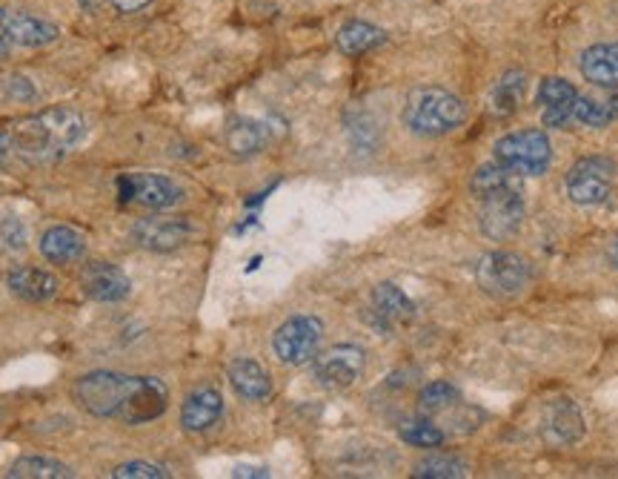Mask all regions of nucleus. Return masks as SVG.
<instances>
[{
    "label": "nucleus",
    "instance_id": "nucleus-14",
    "mask_svg": "<svg viewBox=\"0 0 618 479\" xmlns=\"http://www.w3.org/2000/svg\"><path fill=\"white\" fill-rule=\"evenodd\" d=\"M220 417H224V396L218 388H209V385L189 390L184 405H181V425L189 434L209 431L220 422Z\"/></svg>",
    "mask_w": 618,
    "mask_h": 479
},
{
    "label": "nucleus",
    "instance_id": "nucleus-7",
    "mask_svg": "<svg viewBox=\"0 0 618 479\" xmlns=\"http://www.w3.org/2000/svg\"><path fill=\"white\" fill-rule=\"evenodd\" d=\"M612 175H616L612 161L587 155V159H578L567 170L564 187H567V195H570L573 204H578V207H596V204H605L610 198Z\"/></svg>",
    "mask_w": 618,
    "mask_h": 479
},
{
    "label": "nucleus",
    "instance_id": "nucleus-28",
    "mask_svg": "<svg viewBox=\"0 0 618 479\" xmlns=\"http://www.w3.org/2000/svg\"><path fill=\"white\" fill-rule=\"evenodd\" d=\"M421 410L426 414H441V410H450L455 405H461V390L450 383H430L419 396Z\"/></svg>",
    "mask_w": 618,
    "mask_h": 479
},
{
    "label": "nucleus",
    "instance_id": "nucleus-6",
    "mask_svg": "<svg viewBox=\"0 0 618 479\" xmlns=\"http://www.w3.org/2000/svg\"><path fill=\"white\" fill-rule=\"evenodd\" d=\"M323 339V322L316 316H292L272 334V354L284 365H307L318 356Z\"/></svg>",
    "mask_w": 618,
    "mask_h": 479
},
{
    "label": "nucleus",
    "instance_id": "nucleus-9",
    "mask_svg": "<svg viewBox=\"0 0 618 479\" xmlns=\"http://www.w3.org/2000/svg\"><path fill=\"white\" fill-rule=\"evenodd\" d=\"M481 213L478 224L481 233L490 238V242H507L513 238L524 224V198L522 187L504 190V193L487 195V198H478Z\"/></svg>",
    "mask_w": 618,
    "mask_h": 479
},
{
    "label": "nucleus",
    "instance_id": "nucleus-39",
    "mask_svg": "<svg viewBox=\"0 0 618 479\" xmlns=\"http://www.w3.org/2000/svg\"><path fill=\"white\" fill-rule=\"evenodd\" d=\"M607 258H610V264L618 271V238L610 244V251H607Z\"/></svg>",
    "mask_w": 618,
    "mask_h": 479
},
{
    "label": "nucleus",
    "instance_id": "nucleus-29",
    "mask_svg": "<svg viewBox=\"0 0 618 479\" xmlns=\"http://www.w3.org/2000/svg\"><path fill=\"white\" fill-rule=\"evenodd\" d=\"M522 92H524L522 72H509V75H504L493 92L495 112L518 110V104H522Z\"/></svg>",
    "mask_w": 618,
    "mask_h": 479
},
{
    "label": "nucleus",
    "instance_id": "nucleus-37",
    "mask_svg": "<svg viewBox=\"0 0 618 479\" xmlns=\"http://www.w3.org/2000/svg\"><path fill=\"white\" fill-rule=\"evenodd\" d=\"M235 477H269V473L261 471V468H238Z\"/></svg>",
    "mask_w": 618,
    "mask_h": 479
},
{
    "label": "nucleus",
    "instance_id": "nucleus-32",
    "mask_svg": "<svg viewBox=\"0 0 618 479\" xmlns=\"http://www.w3.org/2000/svg\"><path fill=\"white\" fill-rule=\"evenodd\" d=\"M0 236H3V242H7L9 247H18V251H21L23 242H27L23 224L18 222V218H7V222L0 224Z\"/></svg>",
    "mask_w": 618,
    "mask_h": 479
},
{
    "label": "nucleus",
    "instance_id": "nucleus-18",
    "mask_svg": "<svg viewBox=\"0 0 618 479\" xmlns=\"http://www.w3.org/2000/svg\"><path fill=\"white\" fill-rule=\"evenodd\" d=\"M372 310H375L378 322L384 327H401L415 319L412 299L399 285H392V282H384V285H378L372 291Z\"/></svg>",
    "mask_w": 618,
    "mask_h": 479
},
{
    "label": "nucleus",
    "instance_id": "nucleus-17",
    "mask_svg": "<svg viewBox=\"0 0 618 479\" xmlns=\"http://www.w3.org/2000/svg\"><path fill=\"white\" fill-rule=\"evenodd\" d=\"M38 247H41V256L47 262L55 264H72L86 256V238L75 227H66V224H55V227L43 230Z\"/></svg>",
    "mask_w": 618,
    "mask_h": 479
},
{
    "label": "nucleus",
    "instance_id": "nucleus-21",
    "mask_svg": "<svg viewBox=\"0 0 618 479\" xmlns=\"http://www.w3.org/2000/svg\"><path fill=\"white\" fill-rule=\"evenodd\" d=\"M581 75L596 86H618V43H596L581 52Z\"/></svg>",
    "mask_w": 618,
    "mask_h": 479
},
{
    "label": "nucleus",
    "instance_id": "nucleus-3",
    "mask_svg": "<svg viewBox=\"0 0 618 479\" xmlns=\"http://www.w3.org/2000/svg\"><path fill=\"white\" fill-rule=\"evenodd\" d=\"M401 119H404L406 130L421 139H441L464 124L467 106L444 86H419L406 95Z\"/></svg>",
    "mask_w": 618,
    "mask_h": 479
},
{
    "label": "nucleus",
    "instance_id": "nucleus-24",
    "mask_svg": "<svg viewBox=\"0 0 618 479\" xmlns=\"http://www.w3.org/2000/svg\"><path fill=\"white\" fill-rule=\"evenodd\" d=\"M7 477L12 479H69L75 477L72 468L61 459L52 457H21L18 462H12V468L7 471Z\"/></svg>",
    "mask_w": 618,
    "mask_h": 479
},
{
    "label": "nucleus",
    "instance_id": "nucleus-2",
    "mask_svg": "<svg viewBox=\"0 0 618 479\" xmlns=\"http://www.w3.org/2000/svg\"><path fill=\"white\" fill-rule=\"evenodd\" d=\"M12 155L27 164H55L86 139V119L72 106H49L7 126Z\"/></svg>",
    "mask_w": 618,
    "mask_h": 479
},
{
    "label": "nucleus",
    "instance_id": "nucleus-10",
    "mask_svg": "<svg viewBox=\"0 0 618 479\" xmlns=\"http://www.w3.org/2000/svg\"><path fill=\"white\" fill-rule=\"evenodd\" d=\"M195 224L186 216H146L132 224V238L150 253H172L193 242Z\"/></svg>",
    "mask_w": 618,
    "mask_h": 479
},
{
    "label": "nucleus",
    "instance_id": "nucleus-12",
    "mask_svg": "<svg viewBox=\"0 0 618 479\" xmlns=\"http://www.w3.org/2000/svg\"><path fill=\"white\" fill-rule=\"evenodd\" d=\"M542 439L553 448H570V445L581 442L587 425H584V414L573 399L567 396H556L549 399L542 410Z\"/></svg>",
    "mask_w": 618,
    "mask_h": 479
},
{
    "label": "nucleus",
    "instance_id": "nucleus-1",
    "mask_svg": "<svg viewBox=\"0 0 618 479\" xmlns=\"http://www.w3.org/2000/svg\"><path fill=\"white\" fill-rule=\"evenodd\" d=\"M72 399L97 419H117L124 425L155 422L169 408V388L158 376H130L117 370H92L78 376Z\"/></svg>",
    "mask_w": 618,
    "mask_h": 479
},
{
    "label": "nucleus",
    "instance_id": "nucleus-8",
    "mask_svg": "<svg viewBox=\"0 0 618 479\" xmlns=\"http://www.w3.org/2000/svg\"><path fill=\"white\" fill-rule=\"evenodd\" d=\"M367 368V354L358 345H336L312 359V379L321 388L343 390L361 379Z\"/></svg>",
    "mask_w": 618,
    "mask_h": 479
},
{
    "label": "nucleus",
    "instance_id": "nucleus-11",
    "mask_svg": "<svg viewBox=\"0 0 618 479\" xmlns=\"http://www.w3.org/2000/svg\"><path fill=\"white\" fill-rule=\"evenodd\" d=\"M121 195L146 210H172L184 202V187L169 175L132 173L121 179Z\"/></svg>",
    "mask_w": 618,
    "mask_h": 479
},
{
    "label": "nucleus",
    "instance_id": "nucleus-30",
    "mask_svg": "<svg viewBox=\"0 0 618 479\" xmlns=\"http://www.w3.org/2000/svg\"><path fill=\"white\" fill-rule=\"evenodd\" d=\"M573 119L581 121L584 126H607L612 124V112L607 110L605 101H596V98H581L578 95L576 106H573Z\"/></svg>",
    "mask_w": 618,
    "mask_h": 479
},
{
    "label": "nucleus",
    "instance_id": "nucleus-20",
    "mask_svg": "<svg viewBox=\"0 0 618 479\" xmlns=\"http://www.w3.org/2000/svg\"><path fill=\"white\" fill-rule=\"evenodd\" d=\"M9 291L23 302H49L58 296V276H52L49 271H41V267H18L7 276Z\"/></svg>",
    "mask_w": 618,
    "mask_h": 479
},
{
    "label": "nucleus",
    "instance_id": "nucleus-26",
    "mask_svg": "<svg viewBox=\"0 0 618 479\" xmlns=\"http://www.w3.org/2000/svg\"><path fill=\"white\" fill-rule=\"evenodd\" d=\"M412 477L419 479H459L467 477V462L450 453H433V457L421 459L419 466L412 468Z\"/></svg>",
    "mask_w": 618,
    "mask_h": 479
},
{
    "label": "nucleus",
    "instance_id": "nucleus-16",
    "mask_svg": "<svg viewBox=\"0 0 618 479\" xmlns=\"http://www.w3.org/2000/svg\"><path fill=\"white\" fill-rule=\"evenodd\" d=\"M227 379L235 394L240 399H247V402H264V399L272 396V379H269V374L258 361L247 359V356L229 361Z\"/></svg>",
    "mask_w": 618,
    "mask_h": 479
},
{
    "label": "nucleus",
    "instance_id": "nucleus-38",
    "mask_svg": "<svg viewBox=\"0 0 618 479\" xmlns=\"http://www.w3.org/2000/svg\"><path fill=\"white\" fill-rule=\"evenodd\" d=\"M605 104H607V110L612 112V119H618V86L610 92V98H607Z\"/></svg>",
    "mask_w": 618,
    "mask_h": 479
},
{
    "label": "nucleus",
    "instance_id": "nucleus-34",
    "mask_svg": "<svg viewBox=\"0 0 618 479\" xmlns=\"http://www.w3.org/2000/svg\"><path fill=\"white\" fill-rule=\"evenodd\" d=\"M12 35H9V9H0V63L12 58Z\"/></svg>",
    "mask_w": 618,
    "mask_h": 479
},
{
    "label": "nucleus",
    "instance_id": "nucleus-25",
    "mask_svg": "<svg viewBox=\"0 0 618 479\" xmlns=\"http://www.w3.org/2000/svg\"><path fill=\"white\" fill-rule=\"evenodd\" d=\"M515 187H518L515 173H509L507 167H502L498 161L475 170L473 181H470V190H473L475 198H487V195L504 193V190H515Z\"/></svg>",
    "mask_w": 618,
    "mask_h": 479
},
{
    "label": "nucleus",
    "instance_id": "nucleus-13",
    "mask_svg": "<svg viewBox=\"0 0 618 479\" xmlns=\"http://www.w3.org/2000/svg\"><path fill=\"white\" fill-rule=\"evenodd\" d=\"M81 291L86 299L101 302V305H115V302H124L130 296L132 282L115 264L92 262L81 273Z\"/></svg>",
    "mask_w": 618,
    "mask_h": 479
},
{
    "label": "nucleus",
    "instance_id": "nucleus-33",
    "mask_svg": "<svg viewBox=\"0 0 618 479\" xmlns=\"http://www.w3.org/2000/svg\"><path fill=\"white\" fill-rule=\"evenodd\" d=\"M7 95L14 98V101H34L38 92H34L32 81H27V78H21V75H14L7 81Z\"/></svg>",
    "mask_w": 618,
    "mask_h": 479
},
{
    "label": "nucleus",
    "instance_id": "nucleus-23",
    "mask_svg": "<svg viewBox=\"0 0 618 479\" xmlns=\"http://www.w3.org/2000/svg\"><path fill=\"white\" fill-rule=\"evenodd\" d=\"M272 141V132L261 121H247L240 119L235 124H229L227 130V146L235 155H255L261 153L264 146Z\"/></svg>",
    "mask_w": 618,
    "mask_h": 479
},
{
    "label": "nucleus",
    "instance_id": "nucleus-5",
    "mask_svg": "<svg viewBox=\"0 0 618 479\" xmlns=\"http://www.w3.org/2000/svg\"><path fill=\"white\" fill-rule=\"evenodd\" d=\"M533 278V267L524 256L513 251H495L481 256L475 264V282L484 293L498 296V299H509L518 296Z\"/></svg>",
    "mask_w": 618,
    "mask_h": 479
},
{
    "label": "nucleus",
    "instance_id": "nucleus-15",
    "mask_svg": "<svg viewBox=\"0 0 618 479\" xmlns=\"http://www.w3.org/2000/svg\"><path fill=\"white\" fill-rule=\"evenodd\" d=\"M538 104H542L544 126H564L573 121V106L578 101V92L564 78H544L538 84Z\"/></svg>",
    "mask_w": 618,
    "mask_h": 479
},
{
    "label": "nucleus",
    "instance_id": "nucleus-36",
    "mask_svg": "<svg viewBox=\"0 0 618 479\" xmlns=\"http://www.w3.org/2000/svg\"><path fill=\"white\" fill-rule=\"evenodd\" d=\"M9 159H12V141L7 130H0V164H7Z\"/></svg>",
    "mask_w": 618,
    "mask_h": 479
},
{
    "label": "nucleus",
    "instance_id": "nucleus-4",
    "mask_svg": "<svg viewBox=\"0 0 618 479\" xmlns=\"http://www.w3.org/2000/svg\"><path fill=\"white\" fill-rule=\"evenodd\" d=\"M495 161L515 175H542L553 164V144L544 130H515L495 141Z\"/></svg>",
    "mask_w": 618,
    "mask_h": 479
},
{
    "label": "nucleus",
    "instance_id": "nucleus-27",
    "mask_svg": "<svg viewBox=\"0 0 618 479\" xmlns=\"http://www.w3.org/2000/svg\"><path fill=\"white\" fill-rule=\"evenodd\" d=\"M399 437L412 448H439V445H444V431L430 419H404L399 425Z\"/></svg>",
    "mask_w": 618,
    "mask_h": 479
},
{
    "label": "nucleus",
    "instance_id": "nucleus-40",
    "mask_svg": "<svg viewBox=\"0 0 618 479\" xmlns=\"http://www.w3.org/2000/svg\"><path fill=\"white\" fill-rule=\"evenodd\" d=\"M0 419H3V410H0Z\"/></svg>",
    "mask_w": 618,
    "mask_h": 479
},
{
    "label": "nucleus",
    "instance_id": "nucleus-35",
    "mask_svg": "<svg viewBox=\"0 0 618 479\" xmlns=\"http://www.w3.org/2000/svg\"><path fill=\"white\" fill-rule=\"evenodd\" d=\"M110 3L117 9V12L132 14V12H141V9L150 7L152 0H110Z\"/></svg>",
    "mask_w": 618,
    "mask_h": 479
},
{
    "label": "nucleus",
    "instance_id": "nucleus-19",
    "mask_svg": "<svg viewBox=\"0 0 618 479\" xmlns=\"http://www.w3.org/2000/svg\"><path fill=\"white\" fill-rule=\"evenodd\" d=\"M9 35H12L14 47L41 49L55 43L61 38V29L47 18H38V14L9 12Z\"/></svg>",
    "mask_w": 618,
    "mask_h": 479
},
{
    "label": "nucleus",
    "instance_id": "nucleus-31",
    "mask_svg": "<svg viewBox=\"0 0 618 479\" xmlns=\"http://www.w3.org/2000/svg\"><path fill=\"white\" fill-rule=\"evenodd\" d=\"M115 479H166L169 471L161 466H152V462H144V459H135V462H124L112 471Z\"/></svg>",
    "mask_w": 618,
    "mask_h": 479
},
{
    "label": "nucleus",
    "instance_id": "nucleus-22",
    "mask_svg": "<svg viewBox=\"0 0 618 479\" xmlns=\"http://www.w3.org/2000/svg\"><path fill=\"white\" fill-rule=\"evenodd\" d=\"M336 43L343 55H364V52H372V49L384 47L387 32L384 29L372 27V23H367V21H350L338 29Z\"/></svg>",
    "mask_w": 618,
    "mask_h": 479
}]
</instances>
